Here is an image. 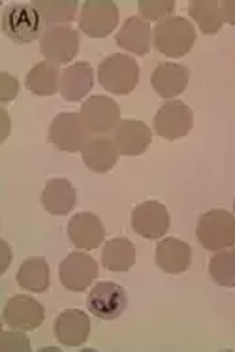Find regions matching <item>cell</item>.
Returning a JSON list of instances; mask_svg holds the SVG:
<instances>
[{"instance_id":"obj_18","label":"cell","mask_w":235,"mask_h":352,"mask_svg":"<svg viewBox=\"0 0 235 352\" xmlns=\"http://www.w3.org/2000/svg\"><path fill=\"white\" fill-rule=\"evenodd\" d=\"M188 68L177 63H160L150 76L153 89L160 94L162 98H175L179 94L185 93L188 85Z\"/></svg>"},{"instance_id":"obj_2","label":"cell","mask_w":235,"mask_h":352,"mask_svg":"<svg viewBox=\"0 0 235 352\" xmlns=\"http://www.w3.org/2000/svg\"><path fill=\"white\" fill-rule=\"evenodd\" d=\"M2 30L12 42L23 45L42 38L45 29L32 4L14 2L8 4L2 12Z\"/></svg>"},{"instance_id":"obj_32","label":"cell","mask_w":235,"mask_h":352,"mask_svg":"<svg viewBox=\"0 0 235 352\" xmlns=\"http://www.w3.org/2000/svg\"><path fill=\"white\" fill-rule=\"evenodd\" d=\"M221 10L224 21L230 23V25H235V0H224V2H221Z\"/></svg>"},{"instance_id":"obj_26","label":"cell","mask_w":235,"mask_h":352,"mask_svg":"<svg viewBox=\"0 0 235 352\" xmlns=\"http://www.w3.org/2000/svg\"><path fill=\"white\" fill-rule=\"evenodd\" d=\"M43 23V29L66 25L76 17L78 2L76 0H36L32 2Z\"/></svg>"},{"instance_id":"obj_22","label":"cell","mask_w":235,"mask_h":352,"mask_svg":"<svg viewBox=\"0 0 235 352\" xmlns=\"http://www.w3.org/2000/svg\"><path fill=\"white\" fill-rule=\"evenodd\" d=\"M78 192L68 179H49L42 192V206L51 215H68L76 208Z\"/></svg>"},{"instance_id":"obj_12","label":"cell","mask_w":235,"mask_h":352,"mask_svg":"<svg viewBox=\"0 0 235 352\" xmlns=\"http://www.w3.org/2000/svg\"><path fill=\"white\" fill-rule=\"evenodd\" d=\"M170 211L157 200L143 201L132 211V230L145 239L164 237L170 230Z\"/></svg>"},{"instance_id":"obj_4","label":"cell","mask_w":235,"mask_h":352,"mask_svg":"<svg viewBox=\"0 0 235 352\" xmlns=\"http://www.w3.org/2000/svg\"><path fill=\"white\" fill-rule=\"evenodd\" d=\"M196 236L207 251H224L235 245V215L226 209H211L200 217Z\"/></svg>"},{"instance_id":"obj_3","label":"cell","mask_w":235,"mask_h":352,"mask_svg":"<svg viewBox=\"0 0 235 352\" xmlns=\"http://www.w3.org/2000/svg\"><path fill=\"white\" fill-rule=\"evenodd\" d=\"M196 30L185 17L171 15L155 27V47L166 57H185L194 47Z\"/></svg>"},{"instance_id":"obj_16","label":"cell","mask_w":235,"mask_h":352,"mask_svg":"<svg viewBox=\"0 0 235 352\" xmlns=\"http://www.w3.org/2000/svg\"><path fill=\"white\" fill-rule=\"evenodd\" d=\"M55 338L60 345L81 346L91 336V318L79 309H66L55 318Z\"/></svg>"},{"instance_id":"obj_21","label":"cell","mask_w":235,"mask_h":352,"mask_svg":"<svg viewBox=\"0 0 235 352\" xmlns=\"http://www.w3.org/2000/svg\"><path fill=\"white\" fill-rule=\"evenodd\" d=\"M115 42L121 50L134 55H147L150 51V25L142 17H128L117 32Z\"/></svg>"},{"instance_id":"obj_5","label":"cell","mask_w":235,"mask_h":352,"mask_svg":"<svg viewBox=\"0 0 235 352\" xmlns=\"http://www.w3.org/2000/svg\"><path fill=\"white\" fill-rule=\"evenodd\" d=\"M79 116L89 134H111L121 124V108L104 94H94L81 104Z\"/></svg>"},{"instance_id":"obj_24","label":"cell","mask_w":235,"mask_h":352,"mask_svg":"<svg viewBox=\"0 0 235 352\" xmlns=\"http://www.w3.org/2000/svg\"><path fill=\"white\" fill-rule=\"evenodd\" d=\"M102 264L109 272H128L135 264V247L126 237L109 239L102 249Z\"/></svg>"},{"instance_id":"obj_28","label":"cell","mask_w":235,"mask_h":352,"mask_svg":"<svg viewBox=\"0 0 235 352\" xmlns=\"http://www.w3.org/2000/svg\"><path fill=\"white\" fill-rule=\"evenodd\" d=\"M211 279L224 288H235V247L224 249L209 260Z\"/></svg>"},{"instance_id":"obj_1","label":"cell","mask_w":235,"mask_h":352,"mask_svg":"<svg viewBox=\"0 0 235 352\" xmlns=\"http://www.w3.org/2000/svg\"><path fill=\"white\" fill-rule=\"evenodd\" d=\"M98 81L109 93L119 96L130 94L139 83V65L134 57L113 53L98 66Z\"/></svg>"},{"instance_id":"obj_11","label":"cell","mask_w":235,"mask_h":352,"mask_svg":"<svg viewBox=\"0 0 235 352\" xmlns=\"http://www.w3.org/2000/svg\"><path fill=\"white\" fill-rule=\"evenodd\" d=\"M43 318H45V311L42 303L25 294L12 296L2 313V322L12 330L32 331L42 326Z\"/></svg>"},{"instance_id":"obj_14","label":"cell","mask_w":235,"mask_h":352,"mask_svg":"<svg viewBox=\"0 0 235 352\" xmlns=\"http://www.w3.org/2000/svg\"><path fill=\"white\" fill-rule=\"evenodd\" d=\"M119 147L115 144V136L111 134H89L85 145L81 149L83 162L96 173H106L113 170L119 158Z\"/></svg>"},{"instance_id":"obj_8","label":"cell","mask_w":235,"mask_h":352,"mask_svg":"<svg viewBox=\"0 0 235 352\" xmlns=\"http://www.w3.org/2000/svg\"><path fill=\"white\" fill-rule=\"evenodd\" d=\"M119 25V8L113 0H87L81 6L79 27L91 38H106Z\"/></svg>"},{"instance_id":"obj_19","label":"cell","mask_w":235,"mask_h":352,"mask_svg":"<svg viewBox=\"0 0 235 352\" xmlns=\"http://www.w3.org/2000/svg\"><path fill=\"white\" fill-rule=\"evenodd\" d=\"M190 262H192V249L185 241L175 237H166L157 245V266L166 274H185L190 267Z\"/></svg>"},{"instance_id":"obj_29","label":"cell","mask_w":235,"mask_h":352,"mask_svg":"<svg viewBox=\"0 0 235 352\" xmlns=\"http://www.w3.org/2000/svg\"><path fill=\"white\" fill-rule=\"evenodd\" d=\"M139 15L143 21H164L175 12V2L173 0H142L139 4Z\"/></svg>"},{"instance_id":"obj_17","label":"cell","mask_w":235,"mask_h":352,"mask_svg":"<svg viewBox=\"0 0 235 352\" xmlns=\"http://www.w3.org/2000/svg\"><path fill=\"white\" fill-rule=\"evenodd\" d=\"M153 142V132L143 121L122 119L115 130V144L124 157H139L149 149Z\"/></svg>"},{"instance_id":"obj_6","label":"cell","mask_w":235,"mask_h":352,"mask_svg":"<svg viewBox=\"0 0 235 352\" xmlns=\"http://www.w3.org/2000/svg\"><path fill=\"white\" fill-rule=\"evenodd\" d=\"M40 51L51 65H68L79 53V32L68 25H57L43 30Z\"/></svg>"},{"instance_id":"obj_20","label":"cell","mask_w":235,"mask_h":352,"mask_svg":"<svg viewBox=\"0 0 235 352\" xmlns=\"http://www.w3.org/2000/svg\"><path fill=\"white\" fill-rule=\"evenodd\" d=\"M94 83L93 66L89 63H76L60 72V94L66 102H79L91 93Z\"/></svg>"},{"instance_id":"obj_13","label":"cell","mask_w":235,"mask_h":352,"mask_svg":"<svg viewBox=\"0 0 235 352\" xmlns=\"http://www.w3.org/2000/svg\"><path fill=\"white\" fill-rule=\"evenodd\" d=\"M194 124L192 109L183 102H166L155 116V132L164 140L185 138Z\"/></svg>"},{"instance_id":"obj_27","label":"cell","mask_w":235,"mask_h":352,"mask_svg":"<svg viewBox=\"0 0 235 352\" xmlns=\"http://www.w3.org/2000/svg\"><path fill=\"white\" fill-rule=\"evenodd\" d=\"M188 14L203 34H216L224 25L221 2L216 0H192L188 4Z\"/></svg>"},{"instance_id":"obj_7","label":"cell","mask_w":235,"mask_h":352,"mask_svg":"<svg viewBox=\"0 0 235 352\" xmlns=\"http://www.w3.org/2000/svg\"><path fill=\"white\" fill-rule=\"evenodd\" d=\"M128 307L126 290L113 280L96 283L87 296V309L102 320H115Z\"/></svg>"},{"instance_id":"obj_30","label":"cell","mask_w":235,"mask_h":352,"mask_svg":"<svg viewBox=\"0 0 235 352\" xmlns=\"http://www.w3.org/2000/svg\"><path fill=\"white\" fill-rule=\"evenodd\" d=\"M0 351H30L29 338L23 333V330L2 331L0 336Z\"/></svg>"},{"instance_id":"obj_25","label":"cell","mask_w":235,"mask_h":352,"mask_svg":"<svg viewBox=\"0 0 235 352\" xmlns=\"http://www.w3.org/2000/svg\"><path fill=\"white\" fill-rule=\"evenodd\" d=\"M27 89L30 93L38 94V96H53V94L60 91V72H58L57 65H51L47 60L38 63L27 72Z\"/></svg>"},{"instance_id":"obj_33","label":"cell","mask_w":235,"mask_h":352,"mask_svg":"<svg viewBox=\"0 0 235 352\" xmlns=\"http://www.w3.org/2000/svg\"><path fill=\"white\" fill-rule=\"evenodd\" d=\"M234 213H235V200H234Z\"/></svg>"},{"instance_id":"obj_31","label":"cell","mask_w":235,"mask_h":352,"mask_svg":"<svg viewBox=\"0 0 235 352\" xmlns=\"http://www.w3.org/2000/svg\"><path fill=\"white\" fill-rule=\"evenodd\" d=\"M19 96V81L8 72L0 74V102H10Z\"/></svg>"},{"instance_id":"obj_23","label":"cell","mask_w":235,"mask_h":352,"mask_svg":"<svg viewBox=\"0 0 235 352\" xmlns=\"http://www.w3.org/2000/svg\"><path fill=\"white\" fill-rule=\"evenodd\" d=\"M17 285L23 290L42 294L51 285L49 264L43 256H30L21 264L17 272Z\"/></svg>"},{"instance_id":"obj_15","label":"cell","mask_w":235,"mask_h":352,"mask_svg":"<svg viewBox=\"0 0 235 352\" xmlns=\"http://www.w3.org/2000/svg\"><path fill=\"white\" fill-rule=\"evenodd\" d=\"M68 237L81 251H93L106 239L104 224L94 213H78L68 223Z\"/></svg>"},{"instance_id":"obj_10","label":"cell","mask_w":235,"mask_h":352,"mask_svg":"<svg viewBox=\"0 0 235 352\" xmlns=\"http://www.w3.org/2000/svg\"><path fill=\"white\" fill-rule=\"evenodd\" d=\"M87 138H89V132L79 113L65 111V113H58L51 122L49 142L60 151L79 153L83 149Z\"/></svg>"},{"instance_id":"obj_9","label":"cell","mask_w":235,"mask_h":352,"mask_svg":"<svg viewBox=\"0 0 235 352\" xmlns=\"http://www.w3.org/2000/svg\"><path fill=\"white\" fill-rule=\"evenodd\" d=\"M98 277V264L89 252H70L58 266V279L70 292H83Z\"/></svg>"}]
</instances>
